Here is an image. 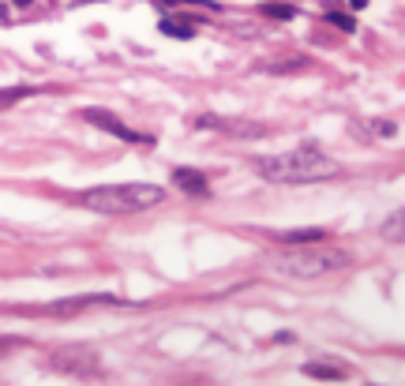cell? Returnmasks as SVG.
Returning <instances> with one entry per match:
<instances>
[{
    "label": "cell",
    "instance_id": "cell-1",
    "mask_svg": "<svg viewBox=\"0 0 405 386\" xmlns=\"http://www.w3.org/2000/svg\"><path fill=\"white\" fill-rule=\"evenodd\" d=\"M259 176L274 184H315V180H327V176L338 173V162L327 158L323 150L312 147H300V150H285V154L274 158H256Z\"/></svg>",
    "mask_w": 405,
    "mask_h": 386
},
{
    "label": "cell",
    "instance_id": "cell-2",
    "mask_svg": "<svg viewBox=\"0 0 405 386\" xmlns=\"http://www.w3.org/2000/svg\"><path fill=\"white\" fill-rule=\"evenodd\" d=\"M165 199V191L158 184H109V188H90L83 191V206L98 214H143L150 206H158Z\"/></svg>",
    "mask_w": 405,
    "mask_h": 386
},
{
    "label": "cell",
    "instance_id": "cell-3",
    "mask_svg": "<svg viewBox=\"0 0 405 386\" xmlns=\"http://www.w3.org/2000/svg\"><path fill=\"white\" fill-rule=\"evenodd\" d=\"M341 267H349V255L338 252V248H323V244H308V248H297V252L274 259V270L289 278H323Z\"/></svg>",
    "mask_w": 405,
    "mask_h": 386
},
{
    "label": "cell",
    "instance_id": "cell-4",
    "mask_svg": "<svg viewBox=\"0 0 405 386\" xmlns=\"http://www.w3.org/2000/svg\"><path fill=\"white\" fill-rule=\"evenodd\" d=\"M83 120H90V124H98V128H106L109 135H116V139H128V143H147V135H135L132 128H124L121 120L113 117V112H106V109H83L79 112Z\"/></svg>",
    "mask_w": 405,
    "mask_h": 386
},
{
    "label": "cell",
    "instance_id": "cell-5",
    "mask_svg": "<svg viewBox=\"0 0 405 386\" xmlns=\"http://www.w3.org/2000/svg\"><path fill=\"white\" fill-rule=\"evenodd\" d=\"M94 304H116V296L109 293H90V296H71V300H57L49 308H42V315H75L83 308H94Z\"/></svg>",
    "mask_w": 405,
    "mask_h": 386
},
{
    "label": "cell",
    "instance_id": "cell-6",
    "mask_svg": "<svg viewBox=\"0 0 405 386\" xmlns=\"http://www.w3.org/2000/svg\"><path fill=\"white\" fill-rule=\"evenodd\" d=\"M173 180H177L184 191H195V195H206V191H210V184H206V176L199 173V169H177Z\"/></svg>",
    "mask_w": 405,
    "mask_h": 386
},
{
    "label": "cell",
    "instance_id": "cell-7",
    "mask_svg": "<svg viewBox=\"0 0 405 386\" xmlns=\"http://www.w3.org/2000/svg\"><path fill=\"white\" fill-rule=\"evenodd\" d=\"M282 244H315V240H327L323 229H293V232H282Z\"/></svg>",
    "mask_w": 405,
    "mask_h": 386
},
{
    "label": "cell",
    "instance_id": "cell-8",
    "mask_svg": "<svg viewBox=\"0 0 405 386\" xmlns=\"http://www.w3.org/2000/svg\"><path fill=\"white\" fill-rule=\"evenodd\" d=\"M162 30H165L169 38H192V34H195L192 23H180V19H162Z\"/></svg>",
    "mask_w": 405,
    "mask_h": 386
},
{
    "label": "cell",
    "instance_id": "cell-9",
    "mask_svg": "<svg viewBox=\"0 0 405 386\" xmlns=\"http://www.w3.org/2000/svg\"><path fill=\"white\" fill-rule=\"evenodd\" d=\"M312 379H341V367H323V364H308Z\"/></svg>",
    "mask_w": 405,
    "mask_h": 386
},
{
    "label": "cell",
    "instance_id": "cell-10",
    "mask_svg": "<svg viewBox=\"0 0 405 386\" xmlns=\"http://www.w3.org/2000/svg\"><path fill=\"white\" fill-rule=\"evenodd\" d=\"M263 12H267V15H274V19H289L293 8H289V4H267Z\"/></svg>",
    "mask_w": 405,
    "mask_h": 386
},
{
    "label": "cell",
    "instance_id": "cell-11",
    "mask_svg": "<svg viewBox=\"0 0 405 386\" xmlns=\"http://www.w3.org/2000/svg\"><path fill=\"white\" fill-rule=\"evenodd\" d=\"M327 19H330V23H334V27H341V30H356V23H353V19H349V15H341V12H330V15H327Z\"/></svg>",
    "mask_w": 405,
    "mask_h": 386
},
{
    "label": "cell",
    "instance_id": "cell-12",
    "mask_svg": "<svg viewBox=\"0 0 405 386\" xmlns=\"http://www.w3.org/2000/svg\"><path fill=\"white\" fill-rule=\"evenodd\" d=\"M349 4H353V8H356V12H360V8H364V4H368V0H349Z\"/></svg>",
    "mask_w": 405,
    "mask_h": 386
},
{
    "label": "cell",
    "instance_id": "cell-13",
    "mask_svg": "<svg viewBox=\"0 0 405 386\" xmlns=\"http://www.w3.org/2000/svg\"><path fill=\"white\" fill-rule=\"evenodd\" d=\"M162 4H192V0H162Z\"/></svg>",
    "mask_w": 405,
    "mask_h": 386
},
{
    "label": "cell",
    "instance_id": "cell-14",
    "mask_svg": "<svg viewBox=\"0 0 405 386\" xmlns=\"http://www.w3.org/2000/svg\"><path fill=\"white\" fill-rule=\"evenodd\" d=\"M15 4H30V0H15Z\"/></svg>",
    "mask_w": 405,
    "mask_h": 386
}]
</instances>
